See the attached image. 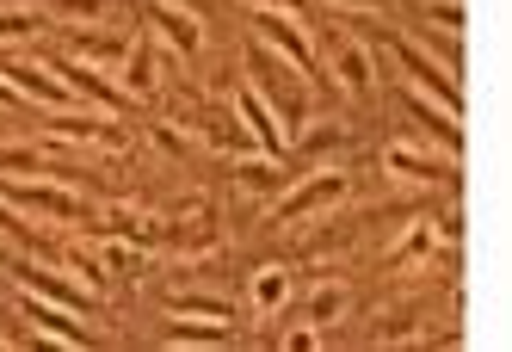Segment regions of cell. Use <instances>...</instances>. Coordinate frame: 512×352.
Returning <instances> with one entry per match:
<instances>
[{"instance_id": "15", "label": "cell", "mask_w": 512, "mask_h": 352, "mask_svg": "<svg viewBox=\"0 0 512 352\" xmlns=\"http://www.w3.org/2000/svg\"><path fill=\"white\" fill-rule=\"evenodd\" d=\"M334 75H340L346 93H364V87H371V50L352 44V38H340L334 44Z\"/></svg>"}, {"instance_id": "17", "label": "cell", "mask_w": 512, "mask_h": 352, "mask_svg": "<svg viewBox=\"0 0 512 352\" xmlns=\"http://www.w3.org/2000/svg\"><path fill=\"white\" fill-rule=\"evenodd\" d=\"M346 309H352V291H346V285H315V291H309V303H303V315H309L315 328H327V322H340Z\"/></svg>"}, {"instance_id": "20", "label": "cell", "mask_w": 512, "mask_h": 352, "mask_svg": "<svg viewBox=\"0 0 512 352\" xmlns=\"http://www.w3.org/2000/svg\"><path fill=\"white\" fill-rule=\"evenodd\" d=\"M124 50H130V38H112V31H81V38H75L81 62H118Z\"/></svg>"}, {"instance_id": "1", "label": "cell", "mask_w": 512, "mask_h": 352, "mask_svg": "<svg viewBox=\"0 0 512 352\" xmlns=\"http://www.w3.org/2000/svg\"><path fill=\"white\" fill-rule=\"evenodd\" d=\"M0 198L19 204V210H38V217H62V223H75V217H81V198H75V192H62V186H44L38 173H13V180L0 186Z\"/></svg>"}, {"instance_id": "31", "label": "cell", "mask_w": 512, "mask_h": 352, "mask_svg": "<svg viewBox=\"0 0 512 352\" xmlns=\"http://www.w3.org/2000/svg\"><path fill=\"white\" fill-rule=\"evenodd\" d=\"M346 7H377V0H346Z\"/></svg>"}, {"instance_id": "21", "label": "cell", "mask_w": 512, "mask_h": 352, "mask_svg": "<svg viewBox=\"0 0 512 352\" xmlns=\"http://www.w3.org/2000/svg\"><path fill=\"white\" fill-rule=\"evenodd\" d=\"M56 13L68 25H99L105 13H112V0H56Z\"/></svg>"}, {"instance_id": "14", "label": "cell", "mask_w": 512, "mask_h": 352, "mask_svg": "<svg viewBox=\"0 0 512 352\" xmlns=\"http://www.w3.org/2000/svg\"><path fill=\"white\" fill-rule=\"evenodd\" d=\"M383 167L395 173V180H445V161L438 155H426V149H408V143H395V149H383Z\"/></svg>"}, {"instance_id": "8", "label": "cell", "mask_w": 512, "mask_h": 352, "mask_svg": "<svg viewBox=\"0 0 512 352\" xmlns=\"http://www.w3.org/2000/svg\"><path fill=\"white\" fill-rule=\"evenodd\" d=\"M247 68L260 75V99H278V105H284V118H278V124H303V93L284 81V62H278V56H266V50H253V56H247Z\"/></svg>"}, {"instance_id": "32", "label": "cell", "mask_w": 512, "mask_h": 352, "mask_svg": "<svg viewBox=\"0 0 512 352\" xmlns=\"http://www.w3.org/2000/svg\"><path fill=\"white\" fill-rule=\"evenodd\" d=\"M253 7H284V0H253Z\"/></svg>"}, {"instance_id": "28", "label": "cell", "mask_w": 512, "mask_h": 352, "mask_svg": "<svg viewBox=\"0 0 512 352\" xmlns=\"http://www.w3.org/2000/svg\"><path fill=\"white\" fill-rule=\"evenodd\" d=\"M340 143V130H303V149L315 155V149H334Z\"/></svg>"}, {"instance_id": "10", "label": "cell", "mask_w": 512, "mask_h": 352, "mask_svg": "<svg viewBox=\"0 0 512 352\" xmlns=\"http://www.w3.org/2000/svg\"><path fill=\"white\" fill-rule=\"evenodd\" d=\"M0 75H7L19 93H31V99H44V105H68V112H75V93H68V81L62 75H50V68H38V62H7L0 68Z\"/></svg>"}, {"instance_id": "7", "label": "cell", "mask_w": 512, "mask_h": 352, "mask_svg": "<svg viewBox=\"0 0 512 352\" xmlns=\"http://www.w3.org/2000/svg\"><path fill=\"white\" fill-rule=\"evenodd\" d=\"M19 285L31 291V297H50V303H62V309H75V315H87L93 309V285H68L62 272H50V266H19Z\"/></svg>"}, {"instance_id": "11", "label": "cell", "mask_w": 512, "mask_h": 352, "mask_svg": "<svg viewBox=\"0 0 512 352\" xmlns=\"http://www.w3.org/2000/svg\"><path fill=\"white\" fill-rule=\"evenodd\" d=\"M56 75L68 81V93H87L93 105H105V112H118V105H124V93L105 81L93 62H81V56H62V62H56Z\"/></svg>"}, {"instance_id": "23", "label": "cell", "mask_w": 512, "mask_h": 352, "mask_svg": "<svg viewBox=\"0 0 512 352\" xmlns=\"http://www.w3.org/2000/svg\"><path fill=\"white\" fill-rule=\"evenodd\" d=\"M0 167L7 173H44V155L25 149V143H0Z\"/></svg>"}, {"instance_id": "16", "label": "cell", "mask_w": 512, "mask_h": 352, "mask_svg": "<svg viewBox=\"0 0 512 352\" xmlns=\"http://www.w3.org/2000/svg\"><path fill=\"white\" fill-rule=\"evenodd\" d=\"M235 186H241V192H253V198H260V192H278V186H284L278 155H247V161L235 167Z\"/></svg>"}, {"instance_id": "13", "label": "cell", "mask_w": 512, "mask_h": 352, "mask_svg": "<svg viewBox=\"0 0 512 352\" xmlns=\"http://www.w3.org/2000/svg\"><path fill=\"white\" fill-rule=\"evenodd\" d=\"M155 81H161V56H155L149 38H136V44L124 50V99H149Z\"/></svg>"}, {"instance_id": "27", "label": "cell", "mask_w": 512, "mask_h": 352, "mask_svg": "<svg viewBox=\"0 0 512 352\" xmlns=\"http://www.w3.org/2000/svg\"><path fill=\"white\" fill-rule=\"evenodd\" d=\"M432 25L457 31V25H463V0H432Z\"/></svg>"}, {"instance_id": "18", "label": "cell", "mask_w": 512, "mask_h": 352, "mask_svg": "<svg viewBox=\"0 0 512 352\" xmlns=\"http://www.w3.org/2000/svg\"><path fill=\"white\" fill-rule=\"evenodd\" d=\"M284 303H290V272H278V266L253 272V309H260V315H278Z\"/></svg>"}, {"instance_id": "12", "label": "cell", "mask_w": 512, "mask_h": 352, "mask_svg": "<svg viewBox=\"0 0 512 352\" xmlns=\"http://www.w3.org/2000/svg\"><path fill=\"white\" fill-rule=\"evenodd\" d=\"M401 99H408V112H414V118H420V124H426V130L438 136V143L451 149V155L463 149V124H457V112H451V105H438L432 93H414V87L401 93Z\"/></svg>"}, {"instance_id": "9", "label": "cell", "mask_w": 512, "mask_h": 352, "mask_svg": "<svg viewBox=\"0 0 512 352\" xmlns=\"http://www.w3.org/2000/svg\"><path fill=\"white\" fill-rule=\"evenodd\" d=\"M25 315L38 322V334H44V340H62V346H93V334L75 322V309H62V303H50V297H31V291H25Z\"/></svg>"}, {"instance_id": "24", "label": "cell", "mask_w": 512, "mask_h": 352, "mask_svg": "<svg viewBox=\"0 0 512 352\" xmlns=\"http://www.w3.org/2000/svg\"><path fill=\"white\" fill-rule=\"evenodd\" d=\"M38 25H44L38 7H7L0 13V38H25V31H38Z\"/></svg>"}, {"instance_id": "29", "label": "cell", "mask_w": 512, "mask_h": 352, "mask_svg": "<svg viewBox=\"0 0 512 352\" xmlns=\"http://www.w3.org/2000/svg\"><path fill=\"white\" fill-rule=\"evenodd\" d=\"M0 229H7V235L19 229V217H13V204H7V198H0Z\"/></svg>"}, {"instance_id": "2", "label": "cell", "mask_w": 512, "mask_h": 352, "mask_svg": "<svg viewBox=\"0 0 512 352\" xmlns=\"http://www.w3.org/2000/svg\"><path fill=\"white\" fill-rule=\"evenodd\" d=\"M346 198V173H315V180H303L297 192H284L278 204H272V217L278 223H297V217H315V210H327V204H340Z\"/></svg>"}, {"instance_id": "6", "label": "cell", "mask_w": 512, "mask_h": 352, "mask_svg": "<svg viewBox=\"0 0 512 352\" xmlns=\"http://www.w3.org/2000/svg\"><path fill=\"white\" fill-rule=\"evenodd\" d=\"M149 25H155V38L173 44V56H198L204 50V31L186 7H173V0H149Z\"/></svg>"}, {"instance_id": "3", "label": "cell", "mask_w": 512, "mask_h": 352, "mask_svg": "<svg viewBox=\"0 0 512 352\" xmlns=\"http://www.w3.org/2000/svg\"><path fill=\"white\" fill-rule=\"evenodd\" d=\"M395 56H401V68H408V75L420 81V93H432L438 105H451V112H463V93H457V75H451V68L445 62H432L420 44H401L395 38Z\"/></svg>"}, {"instance_id": "19", "label": "cell", "mask_w": 512, "mask_h": 352, "mask_svg": "<svg viewBox=\"0 0 512 352\" xmlns=\"http://www.w3.org/2000/svg\"><path fill=\"white\" fill-rule=\"evenodd\" d=\"M229 340V322H179V328H167V346H223Z\"/></svg>"}, {"instance_id": "30", "label": "cell", "mask_w": 512, "mask_h": 352, "mask_svg": "<svg viewBox=\"0 0 512 352\" xmlns=\"http://www.w3.org/2000/svg\"><path fill=\"white\" fill-rule=\"evenodd\" d=\"M0 105H19V87H13L7 75H0Z\"/></svg>"}, {"instance_id": "22", "label": "cell", "mask_w": 512, "mask_h": 352, "mask_svg": "<svg viewBox=\"0 0 512 352\" xmlns=\"http://www.w3.org/2000/svg\"><path fill=\"white\" fill-rule=\"evenodd\" d=\"M173 315H198V322H229V303H216V297H173Z\"/></svg>"}, {"instance_id": "26", "label": "cell", "mask_w": 512, "mask_h": 352, "mask_svg": "<svg viewBox=\"0 0 512 352\" xmlns=\"http://www.w3.org/2000/svg\"><path fill=\"white\" fill-rule=\"evenodd\" d=\"M432 248V223H420V229H408V241H401V248H395V260H420Z\"/></svg>"}, {"instance_id": "4", "label": "cell", "mask_w": 512, "mask_h": 352, "mask_svg": "<svg viewBox=\"0 0 512 352\" xmlns=\"http://www.w3.org/2000/svg\"><path fill=\"white\" fill-rule=\"evenodd\" d=\"M260 31H266V44L297 68V75H315V44L297 31V19L290 13H278V7H260Z\"/></svg>"}, {"instance_id": "25", "label": "cell", "mask_w": 512, "mask_h": 352, "mask_svg": "<svg viewBox=\"0 0 512 352\" xmlns=\"http://www.w3.org/2000/svg\"><path fill=\"white\" fill-rule=\"evenodd\" d=\"M99 266H112V272H136V248H124V241H105V248H99Z\"/></svg>"}, {"instance_id": "5", "label": "cell", "mask_w": 512, "mask_h": 352, "mask_svg": "<svg viewBox=\"0 0 512 352\" xmlns=\"http://www.w3.org/2000/svg\"><path fill=\"white\" fill-rule=\"evenodd\" d=\"M235 124H241L266 155H284V124H278V112H272V99H260L253 87L235 93Z\"/></svg>"}]
</instances>
